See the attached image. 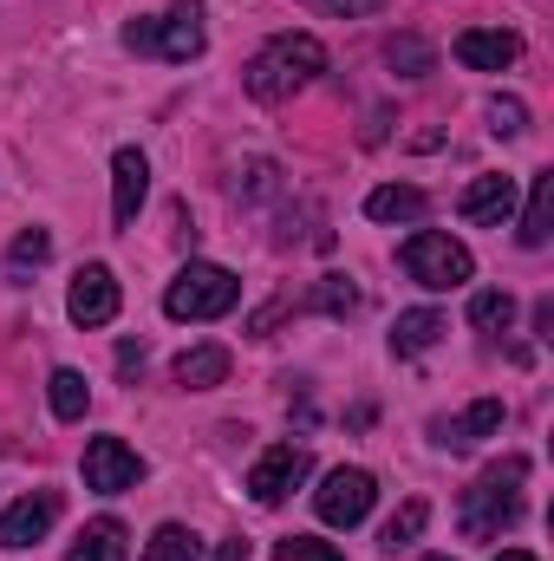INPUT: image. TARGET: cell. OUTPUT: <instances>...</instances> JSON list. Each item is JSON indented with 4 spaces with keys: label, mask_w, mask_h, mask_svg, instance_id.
I'll return each instance as SVG.
<instances>
[{
    "label": "cell",
    "mask_w": 554,
    "mask_h": 561,
    "mask_svg": "<svg viewBox=\"0 0 554 561\" xmlns=\"http://www.w3.org/2000/svg\"><path fill=\"white\" fill-rule=\"evenodd\" d=\"M399 262H405V275H412L417 287H430V294L463 287V280L476 275V255H470L457 236H443V229H417V236H405Z\"/></svg>",
    "instance_id": "cell-5"
},
{
    "label": "cell",
    "mask_w": 554,
    "mask_h": 561,
    "mask_svg": "<svg viewBox=\"0 0 554 561\" xmlns=\"http://www.w3.org/2000/svg\"><path fill=\"white\" fill-rule=\"evenodd\" d=\"M549 229H554V170H535L529 176V209H522V249H549Z\"/></svg>",
    "instance_id": "cell-17"
},
{
    "label": "cell",
    "mask_w": 554,
    "mask_h": 561,
    "mask_svg": "<svg viewBox=\"0 0 554 561\" xmlns=\"http://www.w3.org/2000/svg\"><path fill=\"white\" fill-rule=\"evenodd\" d=\"M522 477H529L522 457L483 470V477L463 490V536H503V529L522 516Z\"/></svg>",
    "instance_id": "cell-2"
},
{
    "label": "cell",
    "mask_w": 554,
    "mask_h": 561,
    "mask_svg": "<svg viewBox=\"0 0 554 561\" xmlns=\"http://www.w3.org/2000/svg\"><path fill=\"white\" fill-rule=\"evenodd\" d=\"M385 66H392V72H405V79H424V72L437 66V53H430L417 33H399V39L385 46Z\"/></svg>",
    "instance_id": "cell-25"
},
{
    "label": "cell",
    "mask_w": 554,
    "mask_h": 561,
    "mask_svg": "<svg viewBox=\"0 0 554 561\" xmlns=\"http://www.w3.org/2000/svg\"><path fill=\"white\" fill-rule=\"evenodd\" d=\"M275 561H346V556L320 536H287V542H275Z\"/></svg>",
    "instance_id": "cell-28"
},
{
    "label": "cell",
    "mask_w": 554,
    "mask_h": 561,
    "mask_svg": "<svg viewBox=\"0 0 554 561\" xmlns=\"http://www.w3.org/2000/svg\"><path fill=\"white\" fill-rule=\"evenodd\" d=\"M320 72H326V46H320L313 33H275V39H268V46L249 59L242 85H249V99H262V105H280V99L307 92Z\"/></svg>",
    "instance_id": "cell-1"
},
{
    "label": "cell",
    "mask_w": 554,
    "mask_h": 561,
    "mask_svg": "<svg viewBox=\"0 0 554 561\" xmlns=\"http://www.w3.org/2000/svg\"><path fill=\"white\" fill-rule=\"evenodd\" d=\"M66 561H131V536H125V523H118V516H99V523H85Z\"/></svg>",
    "instance_id": "cell-16"
},
{
    "label": "cell",
    "mask_w": 554,
    "mask_h": 561,
    "mask_svg": "<svg viewBox=\"0 0 554 561\" xmlns=\"http://www.w3.org/2000/svg\"><path fill=\"white\" fill-rule=\"evenodd\" d=\"M457 59L470 72H509L522 59V39L503 33V26H470V33H457Z\"/></svg>",
    "instance_id": "cell-13"
},
{
    "label": "cell",
    "mask_w": 554,
    "mask_h": 561,
    "mask_svg": "<svg viewBox=\"0 0 554 561\" xmlns=\"http://www.w3.org/2000/svg\"><path fill=\"white\" fill-rule=\"evenodd\" d=\"M313 307H326V313H339V320H346V313H359V287H353L346 275H320Z\"/></svg>",
    "instance_id": "cell-26"
},
{
    "label": "cell",
    "mask_w": 554,
    "mask_h": 561,
    "mask_svg": "<svg viewBox=\"0 0 554 561\" xmlns=\"http://www.w3.org/2000/svg\"><path fill=\"white\" fill-rule=\"evenodd\" d=\"M143 196H150V157H143L138 144H125V150L112 157V222H118V229L138 222Z\"/></svg>",
    "instance_id": "cell-12"
},
{
    "label": "cell",
    "mask_w": 554,
    "mask_h": 561,
    "mask_svg": "<svg viewBox=\"0 0 554 561\" xmlns=\"http://www.w3.org/2000/svg\"><path fill=\"white\" fill-rule=\"evenodd\" d=\"M417 561H450V556H417Z\"/></svg>",
    "instance_id": "cell-33"
},
{
    "label": "cell",
    "mask_w": 554,
    "mask_h": 561,
    "mask_svg": "<svg viewBox=\"0 0 554 561\" xmlns=\"http://www.w3.org/2000/svg\"><path fill=\"white\" fill-rule=\"evenodd\" d=\"M53 523H59V490L13 496V503L0 510V549H33V542H46Z\"/></svg>",
    "instance_id": "cell-10"
},
{
    "label": "cell",
    "mask_w": 554,
    "mask_h": 561,
    "mask_svg": "<svg viewBox=\"0 0 554 561\" xmlns=\"http://www.w3.org/2000/svg\"><path fill=\"white\" fill-rule=\"evenodd\" d=\"M229 379V346H189L183 359H176V386L183 392H209V386H222Z\"/></svg>",
    "instance_id": "cell-19"
},
{
    "label": "cell",
    "mask_w": 554,
    "mask_h": 561,
    "mask_svg": "<svg viewBox=\"0 0 554 561\" xmlns=\"http://www.w3.org/2000/svg\"><path fill=\"white\" fill-rule=\"evenodd\" d=\"M489 561H535L529 549H503V556H489Z\"/></svg>",
    "instance_id": "cell-32"
},
{
    "label": "cell",
    "mask_w": 554,
    "mask_h": 561,
    "mask_svg": "<svg viewBox=\"0 0 554 561\" xmlns=\"http://www.w3.org/2000/svg\"><path fill=\"white\" fill-rule=\"evenodd\" d=\"M143 561H203V542H196V529H183V523H163V529L143 542Z\"/></svg>",
    "instance_id": "cell-23"
},
{
    "label": "cell",
    "mask_w": 554,
    "mask_h": 561,
    "mask_svg": "<svg viewBox=\"0 0 554 561\" xmlns=\"http://www.w3.org/2000/svg\"><path fill=\"white\" fill-rule=\"evenodd\" d=\"M509 209H516V176H476L463 196H457V216L463 222H483V229H496V222H509Z\"/></svg>",
    "instance_id": "cell-14"
},
{
    "label": "cell",
    "mask_w": 554,
    "mask_h": 561,
    "mask_svg": "<svg viewBox=\"0 0 554 561\" xmlns=\"http://www.w3.org/2000/svg\"><path fill=\"white\" fill-rule=\"evenodd\" d=\"M313 13H339V20H372V13H385L392 0H307Z\"/></svg>",
    "instance_id": "cell-29"
},
{
    "label": "cell",
    "mask_w": 554,
    "mask_h": 561,
    "mask_svg": "<svg viewBox=\"0 0 554 561\" xmlns=\"http://www.w3.org/2000/svg\"><path fill=\"white\" fill-rule=\"evenodd\" d=\"M118 300H125V287L118 275L105 268V262H85L72 287H66V313H72V327H112L118 320Z\"/></svg>",
    "instance_id": "cell-8"
},
{
    "label": "cell",
    "mask_w": 554,
    "mask_h": 561,
    "mask_svg": "<svg viewBox=\"0 0 554 561\" xmlns=\"http://www.w3.org/2000/svg\"><path fill=\"white\" fill-rule=\"evenodd\" d=\"M118 373H143V346H118Z\"/></svg>",
    "instance_id": "cell-31"
},
{
    "label": "cell",
    "mask_w": 554,
    "mask_h": 561,
    "mask_svg": "<svg viewBox=\"0 0 554 561\" xmlns=\"http://www.w3.org/2000/svg\"><path fill=\"white\" fill-rule=\"evenodd\" d=\"M372 503H379V477H372V470H359V463L326 470V477H320V490H313V510H320V523H326V529H353V523H366V516H372Z\"/></svg>",
    "instance_id": "cell-6"
},
{
    "label": "cell",
    "mask_w": 554,
    "mask_h": 561,
    "mask_svg": "<svg viewBox=\"0 0 554 561\" xmlns=\"http://www.w3.org/2000/svg\"><path fill=\"white\" fill-rule=\"evenodd\" d=\"M46 262H53V229H20V236H13V249H7V280H13V287H26Z\"/></svg>",
    "instance_id": "cell-20"
},
{
    "label": "cell",
    "mask_w": 554,
    "mask_h": 561,
    "mask_svg": "<svg viewBox=\"0 0 554 561\" xmlns=\"http://www.w3.org/2000/svg\"><path fill=\"white\" fill-rule=\"evenodd\" d=\"M503 419H509V412H503V399H476L470 412H457V419H437V424H430V444L463 457V450H476L483 437H496V431H503Z\"/></svg>",
    "instance_id": "cell-11"
},
{
    "label": "cell",
    "mask_w": 554,
    "mask_h": 561,
    "mask_svg": "<svg viewBox=\"0 0 554 561\" xmlns=\"http://www.w3.org/2000/svg\"><path fill=\"white\" fill-rule=\"evenodd\" d=\"M249 556H255V549H249V536H229V542L216 549V561H249Z\"/></svg>",
    "instance_id": "cell-30"
},
{
    "label": "cell",
    "mask_w": 554,
    "mask_h": 561,
    "mask_svg": "<svg viewBox=\"0 0 554 561\" xmlns=\"http://www.w3.org/2000/svg\"><path fill=\"white\" fill-rule=\"evenodd\" d=\"M489 131L496 138H522L529 131V105L522 99H489Z\"/></svg>",
    "instance_id": "cell-27"
},
{
    "label": "cell",
    "mask_w": 554,
    "mask_h": 561,
    "mask_svg": "<svg viewBox=\"0 0 554 561\" xmlns=\"http://www.w3.org/2000/svg\"><path fill=\"white\" fill-rule=\"evenodd\" d=\"M509 320H516V294H509V287L470 294V327H476V333H509Z\"/></svg>",
    "instance_id": "cell-22"
},
{
    "label": "cell",
    "mask_w": 554,
    "mask_h": 561,
    "mask_svg": "<svg viewBox=\"0 0 554 561\" xmlns=\"http://www.w3.org/2000/svg\"><path fill=\"white\" fill-rule=\"evenodd\" d=\"M235 300H242V280L229 275L222 262H189L183 275L163 287V313L170 320H222V313H235Z\"/></svg>",
    "instance_id": "cell-3"
},
{
    "label": "cell",
    "mask_w": 554,
    "mask_h": 561,
    "mask_svg": "<svg viewBox=\"0 0 554 561\" xmlns=\"http://www.w3.org/2000/svg\"><path fill=\"white\" fill-rule=\"evenodd\" d=\"M125 46L131 53H157V59H203L209 46V26H203V0H176L163 20H131L125 26Z\"/></svg>",
    "instance_id": "cell-4"
},
{
    "label": "cell",
    "mask_w": 554,
    "mask_h": 561,
    "mask_svg": "<svg viewBox=\"0 0 554 561\" xmlns=\"http://www.w3.org/2000/svg\"><path fill=\"white\" fill-rule=\"evenodd\" d=\"M424 209H430V196L412 190V183H379L366 196V216L372 222H424Z\"/></svg>",
    "instance_id": "cell-18"
},
{
    "label": "cell",
    "mask_w": 554,
    "mask_h": 561,
    "mask_svg": "<svg viewBox=\"0 0 554 561\" xmlns=\"http://www.w3.org/2000/svg\"><path fill=\"white\" fill-rule=\"evenodd\" d=\"M46 399H53V419L79 424V419H85V405H92V386H85V373H79V366H59V373L46 379Z\"/></svg>",
    "instance_id": "cell-21"
},
{
    "label": "cell",
    "mask_w": 554,
    "mask_h": 561,
    "mask_svg": "<svg viewBox=\"0 0 554 561\" xmlns=\"http://www.w3.org/2000/svg\"><path fill=\"white\" fill-rule=\"evenodd\" d=\"M143 483V457L125 444V437H92L85 444V490L99 496H125Z\"/></svg>",
    "instance_id": "cell-9"
},
{
    "label": "cell",
    "mask_w": 554,
    "mask_h": 561,
    "mask_svg": "<svg viewBox=\"0 0 554 561\" xmlns=\"http://www.w3.org/2000/svg\"><path fill=\"white\" fill-rule=\"evenodd\" d=\"M307 470H313L307 444H268V450L255 457V470H249V496H255L262 510H280V503L307 483Z\"/></svg>",
    "instance_id": "cell-7"
},
{
    "label": "cell",
    "mask_w": 554,
    "mask_h": 561,
    "mask_svg": "<svg viewBox=\"0 0 554 561\" xmlns=\"http://www.w3.org/2000/svg\"><path fill=\"white\" fill-rule=\"evenodd\" d=\"M424 523H430V503H424V496H412V503H405V510H399V516H392V523L379 529V542H385V549L399 556V549H412L417 536H424Z\"/></svg>",
    "instance_id": "cell-24"
},
{
    "label": "cell",
    "mask_w": 554,
    "mask_h": 561,
    "mask_svg": "<svg viewBox=\"0 0 554 561\" xmlns=\"http://www.w3.org/2000/svg\"><path fill=\"white\" fill-rule=\"evenodd\" d=\"M443 333H450V327H443L437 307H412V313L392 320V353H399V359H417V353H430Z\"/></svg>",
    "instance_id": "cell-15"
}]
</instances>
